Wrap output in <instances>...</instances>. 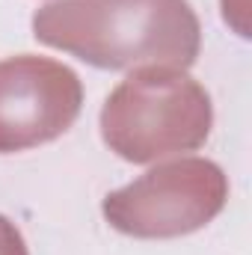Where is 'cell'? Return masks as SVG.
I'll list each match as a JSON object with an SVG mask.
<instances>
[{
	"instance_id": "obj_1",
	"label": "cell",
	"mask_w": 252,
	"mask_h": 255,
	"mask_svg": "<svg viewBox=\"0 0 252 255\" xmlns=\"http://www.w3.org/2000/svg\"><path fill=\"white\" fill-rule=\"evenodd\" d=\"M33 36L98 68H187L202 48L187 0H54L36 9Z\"/></svg>"
},
{
	"instance_id": "obj_4",
	"label": "cell",
	"mask_w": 252,
	"mask_h": 255,
	"mask_svg": "<svg viewBox=\"0 0 252 255\" xmlns=\"http://www.w3.org/2000/svg\"><path fill=\"white\" fill-rule=\"evenodd\" d=\"M83 107L80 77L57 60L21 54L0 63V154L63 136Z\"/></svg>"
},
{
	"instance_id": "obj_2",
	"label": "cell",
	"mask_w": 252,
	"mask_h": 255,
	"mask_svg": "<svg viewBox=\"0 0 252 255\" xmlns=\"http://www.w3.org/2000/svg\"><path fill=\"white\" fill-rule=\"evenodd\" d=\"M214 125L208 89L184 68H133L101 107V136L122 160L151 163L205 145Z\"/></svg>"
},
{
	"instance_id": "obj_5",
	"label": "cell",
	"mask_w": 252,
	"mask_h": 255,
	"mask_svg": "<svg viewBox=\"0 0 252 255\" xmlns=\"http://www.w3.org/2000/svg\"><path fill=\"white\" fill-rule=\"evenodd\" d=\"M0 255H30L27 253V244H24V235L3 214H0Z\"/></svg>"
},
{
	"instance_id": "obj_3",
	"label": "cell",
	"mask_w": 252,
	"mask_h": 255,
	"mask_svg": "<svg viewBox=\"0 0 252 255\" xmlns=\"http://www.w3.org/2000/svg\"><path fill=\"white\" fill-rule=\"evenodd\" d=\"M229 202L226 172L205 157H181L160 163L107 193L104 220L127 238L163 241L205 229Z\"/></svg>"
}]
</instances>
